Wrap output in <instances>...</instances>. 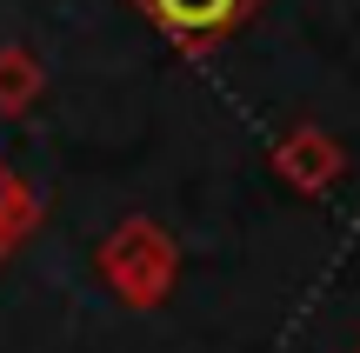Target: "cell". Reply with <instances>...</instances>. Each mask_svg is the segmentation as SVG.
<instances>
[{"label": "cell", "mask_w": 360, "mask_h": 353, "mask_svg": "<svg viewBox=\"0 0 360 353\" xmlns=\"http://www.w3.org/2000/svg\"><path fill=\"white\" fill-rule=\"evenodd\" d=\"M94 260H101V280L127 307H160V300H167V287H174V274H180L174 240L160 234L154 220H120L114 234L101 240Z\"/></svg>", "instance_id": "obj_1"}, {"label": "cell", "mask_w": 360, "mask_h": 353, "mask_svg": "<svg viewBox=\"0 0 360 353\" xmlns=\"http://www.w3.org/2000/svg\"><path fill=\"white\" fill-rule=\"evenodd\" d=\"M274 173H281L294 194H327V187L347 173V154L334 147V133H321V127H294L287 140H274Z\"/></svg>", "instance_id": "obj_2"}, {"label": "cell", "mask_w": 360, "mask_h": 353, "mask_svg": "<svg viewBox=\"0 0 360 353\" xmlns=\"http://www.w3.org/2000/svg\"><path fill=\"white\" fill-rule=\"evenodd\" d=\"M141 7L154 13L160 34H174L180 47H207V40L233 34V27L247 20L254 0H141Z\"/></svg>", "instance_id": "obj_3"}, {"label": "cell", "mask_w": 360, "mask_h": 353, "mask_svg": "<svg viewBox=\"0 0 360 353\" xmlns=\"http://www.w3.org/2000/svg\"><path fill=\"white\" fill-rule=\"evenodd\" d=\"M27 220H34V200H27V187L13 180L7 167H0V247H7V240L20 234Z\"/></svg>", "instance_id": "obj_5"}, {"label": "cell", "mask_w": 360, "mask_h": 353, "mask_svg": "<svg viewBox=\"0 0 360 353\" xmlns=\"http://www.w3.org/2000/svg\"><path fill=\"white\" fill-rule=\"evenodd\" d=\"M40 93V60L27 47H0V114H20Z\"/></svg>", "instance_id": "obj_4"}]
</instances>
